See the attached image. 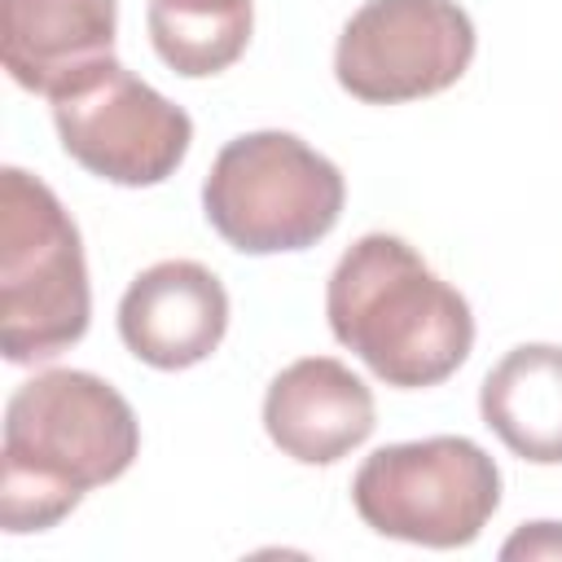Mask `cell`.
Instances as JSON below:
<instances>
[{"label": "cell", "instance_id": "cell-1", "mask_svg": "<svg viewBox=\"0 0 562 562\" xmlns=\"http://www.w3.org/2000/svg\"><path fill=\"white\" fill-rule=\"evenodd\" d=\"M140 452L132 404L88 369H44L9 395L0 448V527H57L83 492L114 483Z\"/></svg>", "mask_w": 562, "mask_h": 562}, {"label": "cell", "instance_id": "cell-2", "mask_svg": "<svg viewBox=\"0 0 562 562\" xmlns=\"http://www.w3.org/2000/svg\"><path fill=\"white\" fill-rule=\"evenodd\" d=\"M329 334L395 391L448 382L474 347V312L404 237L364 233L325 285Z\"/></svg>", "mask_w": 562, "mask_h": 562}, {"label": "cell", "instance_id": "cell-3", "mask_svg": "<svg viewBox=\"0 0 562 562\" xmlns=\"http://www.w3.org/2000/svg\"><path fill=\"white\" fill-rule=\"evenodd\" d=\"M88 259L57 193L22 171H0V351L40 364L88 334Z\"/></svg>", "mask_w": 562, "mask_h": 562}, {"label": "cell", "instance_id": "cell-4", "mask_svg": "<svg viewBox=\"0 0 562 562\" xmlns=\"http://www.w3.org/2000/svg\"><path fill=\"white\" fill-rule=\"evenodd\" d=\"M347 202L342 171L294 132H246L233 136L206 180V224L241 255L307 250L334 233Z\"/></svg>", "mask_w": 562, "mask_h": 562}, {"label": "cell", "instance_id": "cell-5", "mask_svg": "<svg viewBox=\"0 0 562 562\" xmlns=\"http://www.w3.org/2000/svg\"><path fill=\"white\" fill-rule=\"evenodd\" d=\"M351 505L378 536L461 549L501 505L496 461L465 435H430L369 452L351 479Z\"/></svg>", "mask_w": 562, "mask_h": 562}, {"label": "cell", "instance_id": "cell-6", "mask_svg": "<svg viewBox=\"0 0 562 562\" xmlns=\"http://www.w3.org/2000/svg\"><path fill=\"white\" fill-rule=\"evenodd\" d=\"M48 101L61 149L83 171L123 189L162 184L193 145V119L119 57L88 66Z\"/></svg>", "mask_w": 562, "mask_h": 562}, {"label": "cell", "instance_id": "cell-7", "mask_svg": "<svg viewBox=\"0 0 562 562\" xmlns=\"http://www.w3.org/2000/svg\"><path fill=\"white\" fill-rule=\"evenodd\" d=\"M474 22L457 0H364L338 35L334 79L364 105L422 101L474 61Z\"/></svg>", "mask_w": 562, "mask_h": 562}, {"label": "cell", "instance_id": "cell-8", "mask_svg": "<svg viewBox=\"0 0 562 562\" xmlns=\"http://www.w3.org/2000/svg\"><path fill=\"white\" fill-rule=\"evenodd\" d=\"M228 334V290L198 259H162L119 299L123 347L162 373L202 364Z\"/></svg>", "mask_w": 562, "mask_h": 562}, {"label": "cell", "instance_id": "cell-9", "mask_svg": "<svg viewBox=\"0 0 562 562\" xmlns=\"http://www.w3.org/2000/svg\"><path fill=\"white\" fill-rule=\"evenodd\" d=\"M373 391L334 356H303L268 382L263 430L299 465L342 461L373 435Z\"/></svg>", "mask_w": 562, "mask_h": 562}, {"label": "cell", "instance_id": "cell-10", "mask_svg": "<svg viewBox=\"0 0 562 562\" xmlns=\"http://www.w3.org/2000/svg\"><path fill=\"white\" fill-rule=\"evenodd\" d=\"M114 0H0V57L18 88L57 97L88 66L114 57Z\"/></svg>", "mask_w": 562, "mask_h": 562}, {"label": "cell", "instance_id": "cell-11", "mask_svg": "<svg viewBox=\"0 0 562 562\" xmlns=\"http://www.w3.org/2000/svg\"><path fill=\"white\" fill-rule=\"evenodd\" d=\"M483 426L531 465H562V347L522 342L479 386Z\"/></svg>", "mask_w": 562, "mask_h": 562}, {"label": "cell", "instance_id": "cell-12", "mask_svg": "<svg viewBox=\"0 0 562 562\" xmlns=\"http://www.w3.org/2000/svg\"><path fill=\"white\" fill-rule=\"evenodd\" d=\"M149 44L184 79H206L228 70L255 26L250 0H149Z\"/></svg>", "mask_w": 562, "mask_h": 562}, {"label": "cell", "instance_id": "cell-13", "mask_svg": "<svg viewBox=\"0 0 562 562\" xmlns=\"http://www.w3.org/2000/svg\"><path fill=\"white\" fill-rule=\"evenodd\" d=\"M501 558H562V522H527L505 544Z\"/></svg>", "mask_w": 562, "mask_h": 562}]
</instances>
